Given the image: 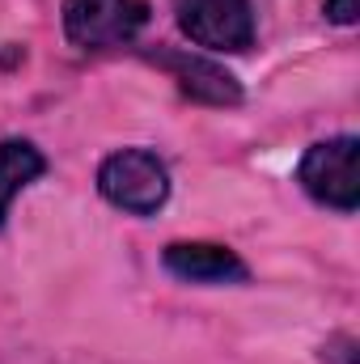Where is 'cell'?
Segmentation results:
<instances>
[{"label": "cell", "mask_w": 360, "mask_h": 364, "mask_svg": "<svg viewBox=\"0 0 360 364\" xmlns=\"http://www.w3.org/2000/svg\"><path fill=\"white\" fill-rule=\"evenodd\" d=\"M170 166L153 149H115L97 166V195L127 216H157L170 203Z\"/></svg>", "instance_id": "6da1fadb"}, {"label": "cell", "mask_w": 360, "mask_h": 364, "mask_svg": "<svg viewBox=\"0 0 360 364\" xmlns=\"http://www.w3.org/2000/svg\"><path fill=\"white\" fill-rule=\"evenodd\" d=\"M356 153H360V140L352 132L309 144V149L301 153V161H297V182H301V191H305L318 208H331V212H339V216H352L360 208Z\"/></svg>", "instance_id": "7a4b0ae2"}, {"label": "cell", "mask_w": 360, "mask_h": 364, "mask_svg": "<svg viewBox=\"0 0 360 364\" xmlns=\"http://www.w3.org/2000/svg\"><path fill=\"white\" fill-rule=\"evenodd\" d=\"M179 30L203 51L238 55L255 47V0H170Z\"/></svg>", "instance_id": "3957f363"}, {"label": "cell", "mask_w": 360, "mask_h": 364, "mask_svg": "<svg viewBox=\"0 0 360 364\" xmlns=\"http://www.w3.org/2000/svg\"><path fill=\"white\" fill-rule=\"evenodd\" d=\"M149 0H64V34L81 51L136 43L149 26Z\"/></svg>", "instance_id": "277c9868"}, {"label": "cell", "mask_w": 360, "mask_h": 364, "mask_svg": "<svg viewBox=\"0 0 360 364\" xmlns=\"http://www.w3.org/2000/svg\"><path fill=\"white\" fill-rule=\"evenodd\" d=\"M144 60L153 68H162L179 93L195 106H216V110H229V106H242V81L212 55L203 51H191V47H157V51H144Z\"/></svg>", "instance_id": "5b68a950"}, {"label": "cell", "mask_w": 360, "mask_h": 364, "mask_svg": "<svg viewBox=\"0 0 360 364\" xmlns=\"http://www.w3.org/2000/svg\"><path fill=\"white\" fill-rule=\"evenodd\" d=\"M162 267L182 284H203V288L250 284L246 259L221 242H170L162 250Z\"/></svg>", "instance_id": "8992f818"}, {"label": "cell", "mask_w": 360, "mask_h": 364, "mask_svg": "<svg viewBox=\"0 0 360 364\" xmlns=\"http://www.w3.org/2000/svg\"><path fill=\"white\" fill-rule=\"evenodd\" d=\"M47 174V157L34 140H21V136H9L0 140V229L9 225V208L13 199Z\"/></svg>", "instance_id": "52a82bcc"}, {"label": "cell", "mask_w": 360, "mask_h": 364, "mask_svg": "<svg viewBox=\"0 0 360 364\" xmlns=\"http://www.w3.org/2000/svg\"><path fill=\"white\" fill-rule=\"evenodd\" d=\"M322 13H327V21H335V26H356L360 0H322Z\"/></svg>", "instance_id": "ba28073f"}, {"label": "cell", "mask_w": 360, "mask_h": 364, "mask_svg": "<svg viewBox=\"0 0 360 364\" xmlns=\"http://www.w3.org/2000/svg\"><path fill=\"white\" fill-rule=\"evenodd\" d=\"M352 352H356V339L352 335H335L327 343V360H335V364H352Z\"/></svg>", "instance_id": "9c48e42d"}]
</instances>
